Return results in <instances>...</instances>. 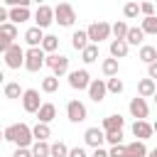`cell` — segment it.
<instances>
[{
  "label": "cell",
  "mask_w": 157,
  "mask_h": 157,
  "mask_svg": "<svg viewBox=\"0 0 157 157\" xmlns=\"http://www.w3.org/2000/svg\"><path fill=\"white\" fill-rule=\"evenodd\" d=\"M142 39H145L142 27H130L128 34H125V42H128V44H142Z\"/></svg>",
  "instance_id": "cb8c5ba5"
},
{
  "label": "cell",
  "mask_w": 157,
  "mask_h": 157,
  "mask_svg": "<svg viewBox=\"0 0 157 157\" xmlns=\"http://www.w3.org/2000/svg\"><path fill=\"white\" fill-rule=\"evenodd\" d=\"M147 76H150V78H157V61L147 64Z\"/></svg>",
  "instance_id": "ee69618b"
},
{
  "label": "cell",
  "mask_w": 157,
  "mask_h": 157,
  "mask_svg": "<svg viewBox=\"0 0 157 157\" xmlns=\"http://www.w3.org/2000/svg\"><path fill=\"white\" fill-rule=\"evenodd\" d=\"M128 25L125 22H115V25H110V32H113V37L115 39H125V34H128Z\"/></svg>",
  "instance_id": "e575fe53"
},
{
  "label": "cell",
  "mask_w": 157,
  "mask_h": 157,
  "mask_svg": "<svg viewBox=\"0 0 157 157\" xmlns=\"http://www.w3.org/2000/svg\"><path fill=\"white\" fill-rule=\"evenodd\" d=\"M32 135H34V140H47V137H52L49 123H37V125L32 128Z\"/></svg>",
  "instance_id": "484cf974"
},
{
  "label": "cell",
  "mask_w": 157,
  "mask_h": 157,
  "mask_svg": "<svg viewBox=\"0 0 157 157\" xmlns=\"http://www.w3.org/2000/svg\"><path fill=\"white\" fill-rule=\"evenodd\" d=\"M123 125H125V118L120 115V113H113V115H108L105 120H103V130L108 132V130H123Z\"/></svg>",
  "instance_id": "44dd1931"
},
{
  "label": "cell",
  "mask_w": 157,
  "mask_h": 157,
  "mask_svg": "<svg viewBox=\"0 0 157 157\" xmlns=\"http://www.w3.org/2000/svg\"><path fill=\"white\" fill-rule=\"evenodd\" d=\"M47 54H54L56 52V47H59V39L54 37V34H44V39H42V44H39Z\"/></svg>",
  "instance_id": "83f0119b"
},
{
  "label": "cell",
  "mask_w": 157,
  "mask_h": 157,
  "mask_svg": "<svg viewBox=\"0 0 157 157\" xmlns=\"http://www.w3.org/2000/svg\"><path fill=\"white\" fill-rule=\"evenodd\" d=\"M88 44H91V39H88V32H86V29H76V32L71 34V47H74L76 52L86 49Z\"/></svg>",
  "instance_id": "9a60e30c"
},
{
  "label": "cell",
  "mask_w": 157,
  "mask_h": 157,
  "mask_svg": "<svg viewBox=\"0 0 157 157\" xmlns=\"http://www.w3.org/2000/svg\"><path fill=\"white\" fill-rule=\"evenodd\" d=\"M10 44H12V39H7V37L0 34V54H5V52L10 49Z\"/></svg>",
  "instance_id": "7bdbcfd3"
},
{
  "label": "cell",
  "mask_w": 157,
  "mask_h": 157,
  "mask_svg": "<svg viewBox=\"0 0 157 157\" xmlns=\"http://www.w3.org/2000/svg\"><path fill=\"white\" fill-rule=\"evenodd\" d=\"M66 115H69L71 123H83L88 118V110H86V105L81 101H69L66 103Z\"/></svg>",
  "instance_id": "52a82bcc"
},
{
  "label": "cell",
  "mask_w": 157,
  "mask_h": 157,
  "mask_svg": "<svg viewBox=\"0 0 157 157\" xmlns=\"http://www.w3.org/2000/svg\"><path fill=\"white\" fill-rule=\"evenodd\" d=\"M54 22H59L61 27H71V25L76 22L74 7H71L69 2H59V5L54 7Z\"/></svg>",
  "instance_id": "3957f363"
},
{
  "label": "cell",
  "mask_w": 157,
  "mask_h": 157,
  "mask_svg": "<svg viewBox=\"0 0 157 157\" xmlns=\"http://www.w3.org/2000/svg\"><path fill=\"white\" fill-rule=\"evenodd\" d=\"M105 142L120 145V142H123V130H108V132H105Z\"/></svg>",
  "instance_id": "74e56055"
},
{
  "label": "cell",
  "mask_w": 157,
  "mask_h": 157,
  "mask_svg": "<svg viewBox=\"0 0 157 157\" xmlns=\"http://www.w3.org/2000/svg\"><path fill=\"white\" fill-rule=\"evenodd\" d=\"M12 157H34V155H32V147H17Z\"/></svg>",
  "instance_id": "60d3db41"
},
{
  "label": "cell",
  "mask_w": 157,
  "mask_h": 157,
  "mask_svg": "<svg viewBox=\"0 0 157 157\" xmlns=\"http://www.w3.org/2000/svg\"><path fill=\"white\" fill-rule=\"evenodd\" d=\"M140 27H142V32H145V34H155V37H157V15L145 17Z\"/></svg>",
  "instance_id": "f546056e"
},
{
  "label": "cell",
  "mask_w": 157,
  "mask_h": 157,
  "mask_svg": "<svg viewBox=\"0 0 157 157\" xmlns=\"http://www.w3.org/2000/svg\"><path fill=\"white\" fill-rule=\"evenodd\" d=\"M34 2H42V0H34Z\"/></svg>",
  "instance_id": "db71d44e"
},
{
  "label": "cell",
  "mask_w": 157,
  "mask_h": 157,
  "mask_svg": "<svg viewBox=\"0 0 157 157\" xmlns=\"http://www.w3.org/2000/svg\"><path fill=\"white\" fill-rule=\"evenodd\" d=\"M69 155V147L59 140V142H52V150H49V157H66Z\"/></svg>",
  "instance_id": "836d02e7"
},
{
  "label": "cell",
  "mask_w": 157,
  "mask_h": 157,
  "mask_svg": "<svg viewBox=\"0 0 157 157\" xmlns=\"http://www.w3.org/2000/svg\"><path fill=\"white\" fill-rule=\"evenodd\" d=\"M83 140H86V145H91V147H101V145L105 142V130H101V128H88V130L83 132Z\"/></svg>",
  "instance_id": "4fadbf2b"
},
{
  "label": "cell",
  "mask_w": 157,
  "mask_h": 157,
  "mask_svg": "<svg viewBox=\"0 0 157 157\" xmlns=\"http://www.w3.org/2000/svg\"><path fill=\"white\" fill-rule=\"evenodd\" d=\"M147 157H157V147H155V150H150V152H147Z\"/></svg>",
  "instance_id": "681fc988"
},
{
  "label": "cell",
  "mask_w": 157,
  "mask_h": 157,
  "mask_svg": "<svg viewBox=\"0 0 157 157\" xmlns=\"http://www.w3.org/2000/svg\"><path fill=\"white\" fill-rule=\"evenodd\" d=\"M125 157H147V147H145V140H135V142L125 145Z\"/></svg>",
  "instance_id": "e0dca14e"
},
{
  "label": "cell",
  "mask_w": 157,
  "mask_h": 157,
  "mask_svg": "<svg viewBox=\"0 0 157 157\" xmlns=\"http://www.w3.org/2000/svg\"><path fill=\"white\" fill-rule=\"evenodd\" d=\"M42 39H44V34H42V27H29L27 32H25V42L29 44V47H39L42 44Z\"/></svg>",
  "instance_id": "d6986e66"
},
{
  "label": "cell",
  "mask_w": 157,
  "mask_h": 157,
  "mask_svg": "<svg viewBox=\"0 0 157 157\" xmlns=\"http://www.w3.org/2000/svg\"><path fill=\"white\" fill-rule=\"evenodd\" d=\"M34 22H37V27H49L52 22H54V10L49 7V5H39L37 7V12H34Z\"/></svg>",
  "instance_id": "8fae6325"
},
{
  "label": "cell",
  "mask_w": 157,
  "mask_h": 157,
  "mask_svg": "<svg viewBox=\"0 0 157 157\" xmlns=\"http://www.w3.org/2000/svg\"><path fill=\"white\" fill-rule=\"evenodd\" d=\"M145 64H152V61H157V47H150V44H145V47H140V54H137Z\"/></svg>",
  "instance_id": "d4e9b609"
},
{
  "label": "cell",
  "mask_w": 157,
  "mask_h": 157,
  "mask_svg": "<svg viewBox=\"0 0 157 157\" xmlns=\"http://www.w3.org/2000/svg\"><path fill=\"white\" fill-rule=\"evenodd\" d=\"M123 15H125L128 20L137 17V15H140V5H137V2H125V7H123Z\"/></svg>",
  "instance_id": "8d00e7d4"
},
{
  "label": "cell",
  "mask_w": 157,
  "mask_h": 157,
  "mask_svg": "<svg viewBox=\"0 0 157 157\" xmlns=\"http://www.w3.org/2000/svg\"><path fill=\"white\" fill-rule=\"evenodd\" d=\"M44 59H47V52L42 47H29L25 52V69L27 71H39L44 66Z\"/></svg>",
  "instance_id": "7a4b0ae2"
},
{
  "label": "cell",
  "mask_w": 157,
  "mask_h": 157,
  "mask_svg": "<svg viewBox=\"0 0 157 157\" xmlns=\"http://www.w3.org/2000/svg\"><path fill=\"white\" fill-rule=\"evenodd\" d=\"M7 20L10 22H15V25H22V22H27L29 20V10L27 7H10V12H7Z\"/></svg>",
  "instance_id": "ac0fdd59"
},
{
  "label": "cell",
  "mask_w": 157,
  "mask_h": 157,
  "mask_svg": "<svg viewBox=\"0 0 157 157\" xmlns=\"http://www.w3.org/2000/svg\"><path fill=\"white\" fill-rule=\"evenodd\" d=\"M0 34L15 42V39H17V25H15V22H2V25H0Z\"/></svg>",
  "instance_id": "d6a6232c"
},
{
  "label": "cell",
  "mask_w": 157,
  "mask_h": 157,
  "mask_svg": "<svg viewBox=\"0 0 157 157\" xmlns=\"http://www.w3.org/2000/svg\"><path fill=\"white\" fill-rule=\"evenodd\" d=\"M39 105H42V101H39V91H37V88H27V91L22 93V108H25L27 113H37Z\"/></svg>",
  "instance_id": "9c48e42d"
},
{
  "label": "cell",
  "mask_w": 157,
  "mask_h": 157,
  "mask_svg": "<svg viewBox=\"0 0 157 157\" xmlns=\"http://www.w3.org/2000/svg\"><path fill=\"white\" fill-rule=\"evenodd\" d=\"M56 88H59V76H54V74H52V76L42 78V91H44V93H54Z\"/></svg>",
  "instance_id": "4dcf8cb0"
},
{
  "label": "cell",
  "mask_w": 157,
  "mask_h": 157,
  "mask_svg": "<svg viewBox=\"0 0 157 157\" xmlns=\"http://www.w3.org/2000/svg\"><path fill=\"white\" fill-rule=\"evenodd\" d=\"M2 2H5V5H10V7H15V5H17V0H2Z\"/></svg>",
  "instance_id": "c3c4849f"
},
{
  "label": "cell",
  "mask_w": 157,
  "mask_h": 157,
  "mask_svg": "<svg viewBox=\"0 0 157 157\" xmlns=\"http://www.w3.org/2000/svg\"><path fill=\"white\" fill-rule=\"evenodd\" d=\"M29 2H32V0H17V5H20V7H29ZM17 5H15V7H17Z\"/></svg>",
  "instance_id": "7dc6e473"
},
{
  "label": "cell",
  "mask_w": 157,
  "mask_h": 157,
  "mask_svg": "<svg viewBox=\"0 0 157 157\" xmlns=\"http://www.w3.org/2000/svg\"><path fill=\"white\" fill-rule=\"evenodd\" d=\"M5 20H7V10H5V7H2V5H0V25H2V22H5Z\"/></svg>",
  "instance_id": "bcb514c9"
},
{
  "label": "cell",
  "mask_w": 157,
  "mask_h": 157,
  "mask_svg": "<svg viewBox=\"0 0 157 157\" xmlns=\"http://www.w3.org/2000/svg\"><path fill=\"white\" fill-rule=\"evenodd\" d=\"M66 157H88V155H86V150H83V147H74V150H69V155H66Z\"/></svg>",
  "instance_id": "b9f144b4"
},
{
  "label": "cell",
  "mask_w": 157,
  "mask_h": 157,
  "mask_svg": "<svg viewBox=\"0 0 157 157\" xmlns=\"http://www.w3.org/2000/svg\"><path fill=\"white\" fill-rule=\"evenodd\" d=\"M88 83H91V74H88L86 69H76V71H71V74H69V86H71V88H76V91L88 88Z\"/></svg>",
  "instance_id": "ba28073f"
},
{
  "label": "cell",
  "mask_w": 157,
  "mask_h": 157,
  "mask_svg": "<svg viewBox=\"0 0 157 157\" xmlns=\"http://www.w3.org/2000/svg\"><path fill=\"white\" fill-rule=\"evenodd\" d=\"M32 137L34 135H32V128L27 123H15V125L5 128V140L12 142V145H17V147H29Z\"/></svg>",
  "instance_id": "6da1fadb"
},
{
  "label": "cell",
  "mask_w": 157,
  "mask_h": 157,
  "mask_svg": "<svg viewBox=\"0 0 157 157\" xmlns=\"http://www.w3.org/2000/svg\"><path fill=\"white\" fill-rule=\"evenodd\" d=\"M152 2H155V0H152Z\"/></svg>",
  "instance_id": "11a10c76"
},
{
  "label": "cell",
  "mask_w": 157,
  "mask_h": 157,
  "mask_svg": "<svg viewBox=\"0 0 157 157\" xmlns=\"http://www.w3.org/2000/svg\"><path fill=\"white\" fill-rule=\"evenodd\" d=\"M101 69H103V74H105V76H118V59H115V56L103 59Z\"/></svg>",
  "instance_id": "f1b7e54d"
},
{
  "label": "cell",
  "mask_w": 157,
  "mask_h": 157,
  "mask_svg": "<svg viewBox=\"0 0 157 157\" xmlns=\"http://www.w3.org/2000/svg\"><path fill=\"white\" fill-rule=\"evenodd\" d=\"M5 56V64L10 66V69H20V66H25V49L20 47V44H10V49L2 54Z\"/></svg>",
  "instance_id": "5b68a950"
},
{
  "label": "cell",
  "mask_w": 157,
  "mask_h": 157,
  "mask_svg": "<svg viewBox=\"0 0 157 157\" xmlns=\"http://www.w3.org/2000/svg\"><path fill=\"white\" fill-rule=\"evenodd\" d=\"M88 39L91 42H96V44H101L103 39H108L113 32H110V25L108 22H103V20H98V22H93V25H88Z\"/></svg>",
  "instance_id": "277c9868"
},
{
  "label": "cell",
  "mask_w": 157,
  "mask_h": 157,
  "mask_svg": "<svg viewBox=\"0 0 157 157\" xmlns=\"http://www.w3.org/2000/svg\"><path fill=\"white\" fill-rule=\"evenodd\" d=\"M128 42L125 39H113L110 42V56H115V59H123V56H128Z\"/></svg>",
  "instance_id": "7402d4cb"
},
{
  "label": "cell",
  "mask_w": 157,
  "mask_h": 157,
  "mask_svg": "<svg viewBox=\"0 0 157 157\" xmlns=\"http://www.w3.org/2000/svg\"><path fill=\"white\" fill-rule=\"evenodd\" d=\"M105 93H108V86H105L103 78H93V81L88 83V98H91L93 103H101V101L105 98Z\"/></svg>",
  "instance_id": "30bf717a"
},
{
  "label": "cell",
  "mask_w": 157,
  "mask_h": 157,
  "mask_svg": "<svg viewBox=\"0 0 157 157\" xmlns=\"http://www.w3.org/2000/svg\"><path fill=\"white\" fill-rule=\"evenodd\" d=\"M81 59H83L86 64H93V61H98V44H96V42H91L86 49H81Z\"/></svg>",
  "instance_id": "603a6c76"
},
{
  "label": "cell",
  "mask_w": 157,
  "mask_h": 157,
  "mask_svg": "<svg viewBox=\"0 0 157 157\" xmlns=\"http://www.w3.org/2000/svg\"><path fill=\"white\" fill-rule=\"evenodd\" d=\"M105 86H108V93H120L125 86H123V81L118 78V76H110L108 81H105Z\"/></svg>",
  "instance_id": "d590c367"
},
{
  "label": "cell",
  "mask_w": 157,
  "mask_h": 157,
  "mask_svg": "<svg viewBox=\"0 0 157 157\" xmlns=\"http://www.w3.org/2000/svg\"><path fill=\"white\" fill-rule=\"evenodd\" d=\"M25 91L20 88V83H15V81H10V83H5V98H10V101H15V98H20Z\"/></svg>",
  "instance_id": "1f68e13d"
},
{
  "label": "cell",
  "mask_w": 157,
  "mask_h": 157,
  "mask_svg": "<svg viewBox=\"0 0 157 157\" xmlns=\"http://www.w3.org/2000/svg\"><path fill=\"white\" fill-rule=\"evenodd\" d=\"M152 132H155V128L147 120H135L132 123V135L137 140H147V137H152Z\"/></svg>",
  "instance_id": "5bb4252c"
},
{
  "label": "cell",
  "mask_w": 157,
  "mask_h": 157,
  "mask_svg": "<svg viewBox=\"0 0 157 157\" xmlns=\"http://www.w3.org/2000/svg\"><path fill=\"white\" fill-rule=\"evenodd\" d=\"M152 128H155V132H157V123H155V125H152Z\"/></svg>",
  "instance_id": "f5cc1de1"
},
{
  "label": "cell",
  "mask_w": 157,
  "mask_h": 157,
  "mask_svg": "<svg viewBox=\"0 0 157 157\" xmlns=\"http://www.w3.org/2000/svg\"><path fill=\"white\" fill-rule=\"evenodd\" d=\"M44 64L52 66L54 76H64V74L69 71V56H64V54H49V56L44 59Z\"/></svg>",
  "instance_id": "8992f818"
},
{
  "label": "cell",
  "mask_w": 157,
  "mask_h": 157,
  "mask_svg": "<svg viewBox=\"0 0 157 157\" xmlns=\"http://www.w3.org/2000/svg\"><path fill=\"white\" fill-rule=\"evenodd\" d=\"M155 91H157V86H155V78H142L140 83H137V96H142V98H150V96H155Z\"/></svg>",
  "instance_id": "ffe728a7"
},
{
  "label": "cell",
  "mask_w": 157,
  "mask_h": 157,
  "mask_svg": "<svg viewBox=\"0 0 157 157\" xmlns=\"http://www.w3.org/2000/svg\"><path fill=\"white\" fill-rule=\"evenodd\" d=\"M108 155H110V157H125V145H123V142H120V145H113Z\"/></svg>",
  "instance_id": "ab89813d"
},
{
  "label": "cell",
  "mask_w": 157,
  "mask_h": 157,
  "mask_svg": "<svg viewBox=\"0 0 157 157\" xmlns=\"http://www.w3.org/2000/svg\"><path fill=\"white\" fill-rule=\"evenodd\" d=\"M37 118H39V123H52L56 118V105L54 103H42L39 110H37Z\"/></svg>",
  "instance_id": "2e32d148"
},
{
  "label": "cell",
  "mask_w": 157,
  "mask_h": 157,
  "mask_svg": "<svg viewBox=\"0 0 157 157\" xmlns=\"http://www.w3.org/2000/svg\"><path fill=\"white\" fill-rule=\"evenodd\" d=\"M140 12H142L145 17H150V15H155V5H152V0H147V2H142V5H140Z\"/></svg>",
  "instance_id": "f35d334b"
},
{
  "label": "cell",
  "mask_w": 157,
  "mask_h": 157,
  "mask_svg": "<svg viewBox=\"0 0 157 157\" xmlns=\"http://www.w3.org/2000/svg\"><path fill=\"white\" fill-rule=\"evenodd\" d=\"M147 113H150V108H147L145 98H142V96H135V98L130 101V115H132L135 120H145Z\"/></svg>",
  "instance_id": "7c38bea8"
},
{
  "label": "cell",
  "mask_w": 157,
  "mask_h": 157,
  "mask_svg": "<svg viewBox=\"0 0 157 157\" xmlns=\"http://www.w3.org/2000/svg\"><path fill=\"white\" fill-rule=\"evenodd\" d=\"M2 78H5V76H2V71H0V83H2Z\"/></svg>",
  "instance_id": "816d5d0a"
},
{
  "label": "cell",
  "mask_w": 157,
  "mask_h": 157,
  "mask_svg": "<svg viewBox=\"0 0 157 157\" xmlns=\"http://www.w3.org/2000/svg\"><path fill=\"white\" fill-rule=\"evenodd\" d=\"M91 157H110V155H108L103 147H93V155H91Z\"/></svg>",
  "instance_id": "f6af8a7d"
},
{
  "label": "cell",
  "mask_w": 157,
  "mask_h": 157,
  "mask_svg": "<svg viewBox=\"0 0 157 157\" xmlns=\"http://www.w3.org/2000/svg\"><path fill=\"white\" fill-rule=\"evenodd\" d=\"M0 140H5V130H0Z\"/></svg>",
  "instance_id": "f907efd6"
},
{
  "label": "cell",
  "mask_w": 157,
  "mask_h": 157,
  "mask_svg": "<svg viewBox=\"0 0 157 157\" xmlns=\"http://www.w3.org/2000/svg\"><path fill=\"white\" fill-rule=\"evenodd\" d=\"M49 150H52V145H49L47 140H37V142L32 145V155H34V157H49Z\"/></svg>",
  "instance_id": "4316f807"
}]
</instances>
